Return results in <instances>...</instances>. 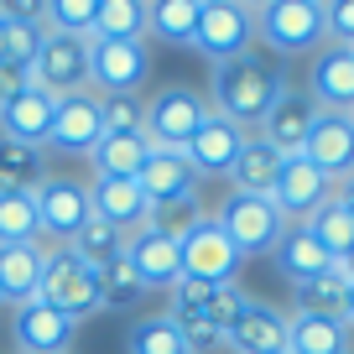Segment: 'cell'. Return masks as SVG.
<instances>
[{
	"label": "cell",
	"instance_id": "obj_43",
	"mask_svg": "<svg viewBox=\"0 0 354 354\" xmlns=\"http://www.w3.org/2000/svg\"><path fill=\"white\" fill-rule=\"evenodd\" d=\"M32 88V73L26 68H11V63H0V104L16 100V94H26Z\"/></svg>",
	"mask_w": 354,
	"mask_h": 354
},
{
	"label": "cell",
	"instance_id": "obj_45",
	"mask_svg": "<svg viewBox=\"0 0 354 354\" xmlns=\"http://www.w3.org/2000/svg\"><path fill=\"white\" fill-rule=\"evenodd\" d=\"M339 198H344V203L354 209V177H344V183H339Z\"/></svg>",
	"mask_w": 354,
	"mask_h": 354
},
{
	"label": "cell",
	"instance_id": "obj_23",
	"mask_svg": "<svg viewBox=\"0 0 354 354\" xmlns=\"http://www.w3.org/2000/svg\"><path fill=\"white\" fill-rule=\"evenodd\" d=\"M271 261H277V271L287 277V287L313 281V277H328V271H333V255L323 250V240L308 230V224H287V234L277 240Z\"/></svg>",
	"mask_w": 354,
	"mask_h": 354
},
{
	"label": "cell",
	"instance_id": "obj_4",
	"mask_svg": "<svg viewBox=\"0 0 354 354\" xmlns=\"http://www.w3.org/2000/svg\"><path fill=\"white\" fill-rule=\"evenodd\" d=\"M209 115H214L209 94H198L188 84H167L146 100V141L162 146V151H183Z\"/></svg>",
	"mask_w": 354,
	"mask_h": 354
},
{
	"label": "cell",
	"instance_id": "obj_33",
	"mask_svg": "<svg viewBox=\"0 0 354 354\" xmlns=\"http://www.w3.org/2000/svg\"><path fill=\"white\" fill-rule=\"evenodd\" d=\"M344 292H349V281H339V271H328V277L297 281L292 308H297V318H344Z\"/></svg>",
	"mask_w": 354,
	"mask_h": 354
},
{
	"label": "cell",
	"instance_id": "obj_21",
	"mask_svg": "<svg viewBox=\"0 0 354 354\" xmlns=\"http://www.w3.org/2000/svg\"><path fill=\"white\" fill-rule=\"evenodd\" d=\"M125 255H131L136 277L146 281V292H172L177 281H183V250H177V240H167V234H151V230H136L131 245H125Z\"/></svg>",
	"mask_w": 354,
	"mask_h": 354
},
{
	"label": "cell",
	"instance_id": "obj_20",
	"mask_svg": "<svg viewBox=\"0 0 354 354\" xmlns=\"http://www.w3.org/2000/svg\"><path fill=\"white\" fill-rule=\"evenodd\" d=\"M313 120H318V104L308 100V94H297V88H287L277 100V110L261 120V141L266 146H277L281 156H302V146H308V136H313Z\"/></svg>",
	"mask_w": 354,
	"mask_h": 354
},
{
	"label": "cell",
	"instance_id": "obj_29",
	"mask_svg": "<svg viewBox=\"0 0 354 354\" xmlns=\"http://www.w3.org/2000/svg\"><path fill=\"white\" fill-rule=\"evenodd\" d=\"M287 354H349V328L344 318H292Z\"/></svg>",
	"mask_w": 354,
	"mask_h": 354
},
{
	"label": "cell",
	"instance_id": "obj_3",
	"mask_svg": "<svg viewBox=\"0 0 354 354\" xmlns=\"http://www.w3.org/2000/svg\"><path fill=\"white\" fill-rule=\"evenodd\" d=\"M255 37L281 57L318 53L328 42L323 0H266V6H255Z\"/></svg>",
	"mask_w": 354,
	"mask_h": 354
},
{
	"label": "cell",
	"instance_id": "obj_31",
	"mask_svg": "<svg viewBox=\"0 0 354 354\" xmlns=\"http://www.w3.org/2000/svg\"><path fill=\"white\" fill-rule=\"evenodd\" d=\"M146 297V281L136 277L131 255H115L110 266H100V313H131Z\"/></svg>",
	"mask_w": 354,
	"mask_h": 354
},
{
	"label": "cell",
	"instance_id": "obj_17",
	"mask_svg": "<svg viewBox=\"0 0 354 354\" xmlns=\"http://www.w3.org/2000/svg\"><path fill=\"white\" fill-rule=\"evenodd\" d=\"M250 141V131H240L234 120H224V115H209V120L198 125V136H193L188 146H183V156H188V167L203 177H230L234 156H240V146Z\"/></svg>",
	"mask_w": 354,
	"mask_h": 354
},
{
	"label": "cell",
	"instance_id": "obj_44",
	"mask_svg": "<svg viewBox=\"0 0 354 354\" xmlns=\"http://www.w3.org/2000/svg\"><path fill=\"white\" fill-rule=\"evenodd\" d=\"M344 328H354V281H349V292H344Z\"/></svg>",
	"mask_w": 354,
	"mask_h": 354
},
{
	"label": "cell",
	"instance_id": "obj_6",
	"mask_svg": "<svg viewBox=\"0 0 354 354\" xmlns=\"http://www.w3.org/2000/svg\"><path fill=\"white\" fill-rule=\"evenodd\" d=\"M88 57H94V37H73V32H42V53L32 63V84L47 88L53 100L84 94L88 88Z\"/></svg>",
	"mask_w": 354,
	"mask_h": 354
},
{
	"label": "cell",
	"instance_id": "obj_19",
	"mask_svg": "<svg viewBox=\"0 0 354 354\" xmlns=\"http://www.w3.org/2000/svg\"><path fill=\"white\" fill-rule=\"evenodd\" d=\"M287 313L271 308V302H245V313L230 323V333H224V344H230L234 354H287Z\"/></svg>",
	"mask_w": 354,
	"mask_h": 354
},
{
	"label": "cell",
	"instance_id": "obj_16",
	"mask_svg": "<svg viewBox=\"0 0 354 354\" xmlns=\"http://www.w3.org/2000/svg\"><path fill=\"white\" fill-rule=\"evenodd\" d=\"M302 156H308V162L328 177L333 188H339L344 177H354V120H349V115H323L318 110Z\"/></svg>",
	"mask_w": 354,
	"mask_h": 354
},
{
	"label": "cell",
	"instance_id": "obj_28",
	"mask_svg": "<svg viewBox=\"0 0 354 354\" xmlns=\"http://www.w3.org/2000/svg\"><path fill=\"white\" fill-rule=\"evenodd\" d=\"M146 156H151V141H146V131L136 136H104L94 151H88V162H94V177H141Z\"/></svg>",
	"mask_w": 354,
	"mask_h": 354
},
{
	"label": "cell",
	"instance_id": "obj_13",
	"mask_svg": "<svg viewBox=\"0 0 354 354\" xmlns=\"http://www.w3.org/2000/svg\"><path fill=\"white\" fill-rule=\"evenodd\" d=\"M100 141H104V100H94L88 88H84V94H68V100H57L53 136H47V151L88 156Z\"/></svg>",
	"mask_w": 354,
	"mask_h": 354
},
{
	"label": "cell",
	"instance_id": "obj_5",
	"mask_svg": "<svg viewBox=\"0 0 354 354\" xmlns=\"http://www.w3.org/2000/svg\"><path fill=\"white\" fill-rule=\"evenodd\" d=\"M214 219L224 224V234L234 240L240 261H255V255H271L277 240L287 234V219L277 214L271 198H255V193H224L219 214Z\"/></svg>",
	"mask_w": 354,
	"mask_h": 354
},
{
	"label": "cell",
	"instance_id": "obj_42",
	"mask_svg": "<svg viewBox=\"0 0 354 354\" xmlns=\"http://www.w3.org/2000/svg\"><path fill=\"white\" fill-rule=\"evenodd\" d=\"M323 26H328L333 47H354V0H328L323 6Z\"/></svg>",
	"mask_w": 354,
	"mask_h": 354
},
{
	"label": "cell",
	"instance_id": "obj_2",
	"mask_svg": "<svg viewBox=\"0 0 354 354\" xmlns=\"http://www.w3.org/2000/svg\"><path fill=\"white\" fill-rule=\"evenodd\" d=\"M37 297L78 323V318H88V313H100V271H94L73 245L42 240V287H37Z\"/></svg>",
	"mask_w": 354,
	"mask_h": 354
},
{
	"label": "cell",
	"instance_id": "obj_10",
	"mask_svg": "<svg viewBox=\"0 0 354 354\" xmlns=\"http://www.w3.org/2000/svg\"><path fill=\"white\" fill-rule=\"evenodd\" d=\"M333 193H339V188H333V183L308 162V156H287L281 172H277V188H271V203H277V214L287 224H308L313 214L333 198Z\"/></svg>",
	"mask_w": 354,
	"mask_h": 354
},
{
	"label": "cell",
	"instance_id": "obj_14",
	"mask_svg": "<svg viewBox=\"0 0 354 354\" xmlns=\"http://www.w3.org/2000/svg\"><path fill=\"white\" fill-rule=\"evenodd\" d=\"M11 333H16V349L21 354H73L78 323L68 313L47 308L42 297H32L21 308H11Z\"/></svg>",
	"mask_w": 354,
	"mask_h": 354
},
{
	"label": "cell",
	"instance_id": "obj_1",
	"mask_svg": "<svg viewBox=\"0 0 354 354\" xmlns=\"http://www.w3.org/2000/svg\"><path fill=\"white\" fill-rule=\"evenodd\" d=\"M287 68L271 63V57L261 53H245L234 57V63H219L209 78V104L214 115H224V120H234L240 131H261V120L271 110H277V100L287 94Z\"/></svg>",
	"mask_w": 354,
	"mask_h": 354
},
{
	"label": "cell",
	"instance_id": "obj_48",
	"mask_svg": "<svg viewBox=\"0 0 354 354\" xmlns=\"http://www.w3.org/2000/svg\"><path fill=\"white\" fill-rule=\"evenodd\" d=\"M349 120H354V110H349Z\"/></svg>",
	"mask_w": 354,
	"mask_h": 354
},
{
	"label": "cell",
	"instance_id": "obj_30",
	"mask_svg": "<svg viewBox=\"0 0 354 354\" xmlns=\"http://www.w3.org/2000/svg\"><path fill=\"white\" fill-rule=\"evenodd\" d=\"M47 183V156L37 146L0 141V193H37Z\"/></svg>",
	"mask_w": 354,
	"mask_h": 354
},
{
	"label": "cell",
	"instance_id": "obj_7",
	"mask_svg": "<svg viewBox=\"0 0 354 354\" xmlns=\"http://www.w3.org/2000/svg\"><path fill=\"white\" fill-rule=\"evenodd\" d=\"M255 42V11L240 6V0H203V16H198V53L209 57L214 68L245 57Z\"/></svg>",
	"mask_w": 354,
	"mask_h": 354
},
{
	"label": "cell",
	"instance_id": "obj_26",
	"mask_svg": "<svg viewBox=\"0 0 354 354\" xmlns=\"http://www.w3.org/2000/svg\"><path fill=\"white\" fill-rule=\"evenodd\" d=\"M42 287V245H0V297L6 308H21Z\"/></svg>",
	"mask_w": 354,
	"mask_h": 354
},
{
	"label": "cell",
	"instance_id": "obj_39",
	"mask_svg": "<svg viewBox=\"0 0 354 354\" xmlns=\"http://www.w3.org/2000/svg\"><path fill=\"white\" fill-rule=\"evenodd\" d=\"M198 219H203V198H167V203H151L146 230H151V234H167V240H183Z\"/></svg>",
	"mask_w": 354,
	"mask_h": 354
},
{
	"label": "cell",
	"instance_id": "obj_9",
	"mask_svg": "<svg viewBox=\"0 0 354 354\" xmlns=\"http://www.w3.org/2000/svg\"><path fill=\"white\" fill-rule=\"evenodd\" d=\"M151 78V47L146 37H131V42H94V57H88V84L104 88V94H136V88Z\"/></svg>",
	"mask_w": 354,
	"mask_h": 354
},
{
	"label": "cell",
	"instance_id": "obj_24",
	"mask_svg": "<svg viewBox=\"0 0 354 354\" xmlns=\"http://www.w3.org/2000/svg\"><path fill=\"white\" fill-rule=\"evenodd\" d=\"M141 193L151 203H167V198H198V172L188 167V156L183 151H162V146H151V156H146L141 167Z\"/></svg>",
	"mask_w": 354,
	"mask_h": 354
},
{
	"label": "cell",
	"instance_id": "obj_40",
	"mask_svg": "<svg viewBox=\"0 0 354 354\" xmlns=\"http://www.w3.org/2000/svg\"><path fill=\"white\" fill-rule=\"evenodd\" d=\"M94 11L100 0H47V26L73 37H94Z\"/></svg>",
	"mask_w": 354,
	"mask_h": 354
},
{
	"label": "cell",
	"instance_id": "obj_46",
	"mask_svg": "<svg viewBox=\"0 0 354 354\" xmlns=\"http://www.w3.org/2000/svg\"><path fill=\"white\" fill-rule=\"evenodd\" d=\"M0 57H6V11H0Z\"/></svg>",
	"mask_w": 354,
	"mask_h": 354
},
{
	"label": "cell",
	"instance_id": "obj_25",
	"mask_svg": "<svg viewBox=\"0 0 354 354\" xmlns=\"http://www.w3.org/2000/svg\"><path fill=\"white\" fill-rule=\"evenodd\" d=\"M281 162H287V156H281L277 146H266L261 136L250 131V141L240 146V156H234V167H230V183H234V193H255V198H271Z\"/></svg>",
	"mask_w": 354,
	"mask_h": 354
},
{
	"label": "cell",
	"instance_id": "obj_41",
	"mask_svg": "<svg viewBox=\"0 0 354 354\" xmlns=\"http://www.w3.org/2000/svg\"><path fill=\"white\" fill-rule=\"evenodd\" d=\"M136 131H146V100H136V94L104 100V136H136Z\"/></svg>",
	"mask_w": 354,
	"mask_h": 354
},
{
	"label": "cell",
	"instance_id": "obj_18",
	"mask_svg": "<svg viewBox=\"0 0 354 354\" xmlns=\"http://www.w3.org/2000/svg\"><path fill=\"white\" fill-rule=\"evenodd\" d=\"M53 115H57V100L47 88H26L16 100L0 104V141H16V146H37L47 151V136H53Z\"/></svg>",
	"mask_w": 354,
	"mask_h": 354
},
{
	"label": "cell",
	"instance_id": "obj_27",
	"mask_svg": "<svg viewBox=\"0 0 354 354\" xmlns=\"http://www.w3.org/2000/svg\"><path fill=\"white\" fill-rule=\"evenodd\" d=\"M198 16H203V0H146V32L167 47L198 42Z\"/></svg>",
	"mask_w": 354,
	"mask_h": 354
},
{
	"label": "cell",
	"instance_id": "obj_37",
	"mask_svg": "<svg viewBox=\"0 0 354 354\" xmlns=\"http://www.w3.org/2000/svg\"><path fill=\"white\" fill-rule=\"evenodd\" d=\"M125 354H193V349H188V339H183V328H177V318L156 313V318H141L131 328Z\"/></svg>",
	"mask_w": 354,
	"mask_h": 354
},
{
	"label": "cell",
	"instance_id": "obj_8",
	"mask_svg": "<svg viewBox=\"0 0 354 354\" xmlns=\"http://www.w3.org/2000/svg\"><path fill=\"white\" fill-rule=\"evenodd\" d=\"M177 250H183V277H193V281L230 287L234 271H240V250H234V240L224 234V224L214 219V214H203V219L177 240Z\"/></svg>",
	"mask_w": 354,
	"mask_h": 354
},
{
	"label": "cell",
	"instance_id": "obj_11",
	"mask_svg": "<svg viewBox=\"0 0 354 354\" xmlns=\"http://www.w3.org/2000/svg\"><path fill=\"white\" fill-rule=\"evenodd\" d=\"M245 292L234 287H214V281H193V277H183L172 287V308H167V318H198V323H209V328H219V333H230V323L245 313Z\"/></svg>",
	"mask_w": 354,
	"mask_h": 354
},
{
	"label": "cell",
	"instance_id": "obj_34",
	"mask_svg": "<svg viewBox=\"0 0 354 354\" xmlns=\"http://www.w3.org/2000/svg\"><path fill=\"white\" fill-rule=\"evenodd\" d=\"M131 37H146V0H100L94 42H131Z\"/></svg>",
	"mask_w": 354,
	"mask_h": 354
},
{
	"label": "cell",
	"instance_id": "obj_15",
	"mask_svg": "<svg viewBox=\"0 0 354 354\" xmlns=\"http://www.w3.org/2000/svg\"><path fill=\"white\" fill-rule=\"evenodd\" d=\"M308 100L323 115L354 110V47H323L308 68Z\"/></svg>",
	"mask_w": 354,
	"mask_h": 354
},
{
	"label": "cell",
	"instance_id": "obj_47",
	"mask_svg": "<svg viewBox=\"0 0 354 354\" xmlns=\"http://www.w3.org/2000/svg\"><path fill=\"white\" fill-rule=\"evenodd\" d=\"M0 313H6V297H0Z\"/></svg>",
	"mask_w": 354,
	"mask_h": 354
},
{
	"label": "cell",
	"instance_id": "obj_49",
	"mask_svg": "<svg viewBox=\"0 0 354 354\" xmlns=\"http://www.w3.org/2000/svg\"><path fill=\"white\" fill-rule=\"evenodd\" d=\"M349 354H354V349H349Z\"/></svg>",
	"mask_w": 354,
	"mask_h": 354
},
{
	"label": "cell",
	"instance_id": "obj_12",
	"mask_svg": "<svg viewBox=\"0 0 354 354\" xmlns=\"http://www.w3.org/2000/svg\"><path fill=\"white\" fill-rule=\"evenodd\" d=\"M37 214H42V240L68 245L88 224V214H94L88 183H78V177H47L37 188Z\"/></svg>",
	"mask_w": 354,
	"mask_h": 354
},
{
	"label": "cell",
	"instance_id": "obj_22",
	"mask_svg": "<svg viewBox=\"0 0 354 354\" xmlns=\"http://www.w3.org/2000/svg\"><path fill=\"white\" fill-rule=\"evenodd\" d=\"M88 203H94L100 219H110L115 230H125V234L146 230V214H151V198H146L141 183H131V177H94Z\"/></svg>",
	"mask_w": 354,
	"mask_h": 354
},
{
	"label": "cell",
	"instance_id": "obj_36",
	"mask_svg": "<svg viewBox=\"0 0 354 354\" xmlns=\"http://www.w3.org/2000/svg\"><path fill=\"white\" fill-rule=\"evenodd\" d=\"M308 230H313V234L323 240V250H328L333 261L354 250V209H349V203L339 198V193H333V198H328V203H323V209H318V214L308 219Z\"/></svg>",
	"mask_w": 354,
	"mask_h": 354
},
{
	"label": "cell",
	"instance_id": "obj_35",
	"mask_svg": "<svg viewBox=\"0 0 354 354\" xmlns=\"http://www.w3.org/2000/svg\"><path fill=\"white\" fill-rule=\"evenodd\" d=\"M68 245H73V250L84 255V261L94 266V271H100V266H110L115 255H125L131 234H125V230H115V224H110V219H100V214H88V224H84V230H78Z\"/></svg>",
	"mask_w": 354,
	"mask_h": 354
},
{
	"label": "cell",
	"instance_id": "obj_38",
	"mask_svg": "<svg viewBox=\"0 0 354 354\" xmlns=\"http://www.w3.org/2000/svg\"><path fill=\"white\" fill-rule=\"evenodd\" d=\"M0 11H6V6H0ZM42 32H47L42 21H26V16H11V11H6V57H0V63L26 68V73H32L37 53H42Z\"/></svg>",
	"mask_w": 354,
	"mask_h": 354
},
{
	"label": "cell",
	"instance_id": "obj_32",
	"mask_svg": "<svg viewBox=\"0 0 354 354\" xmlns=\"http://www.w3.org/2000/svg\"><path fill=\"white\" fill-rule=\"evenodd\" d=\"M0 245H42L37 193H0Z\"/></svg>",
	"mask_w": 354,
	"mask_h": 354
}]
</instances>
